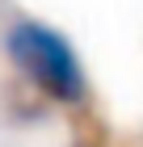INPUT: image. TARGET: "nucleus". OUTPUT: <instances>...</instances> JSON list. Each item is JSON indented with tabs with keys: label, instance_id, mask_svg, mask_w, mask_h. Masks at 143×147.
Wrapping results in <instances>:
<instances>
[{
	"label": "nucleus",
	"instance_id": "nucleus-1",
	"mask_svg": "<svg viewBox=\"0 0 143 147\" xmlns=\"http://www.w3.org/2000/svg\"><path fill=\"white\" fill-rule=\"evenodd\" d=\"M4 51L17 76L38 97L55 105H84L88 101V76L76 46L46 21H13L4 34Z\"/></svg>",
	"mask_w": 143,
	"mask_h": 147
}]
</instances>
